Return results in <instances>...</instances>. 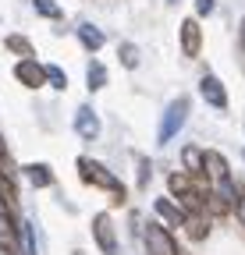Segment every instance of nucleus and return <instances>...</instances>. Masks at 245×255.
<instances>
[{
    "instance_id": "obj_8",
    "label": "nucleus",
    "mask_w": 245,
    "mask_h": 255,
    "mask_svg": "<svg viewBox=\"0 0 245 255\" xmlns=\"http://www.w3.org/2000/svg\"><path fill=\"white\" fill-rule=\"evenodd\" d=\"M0 252H4V255H18V223L11 220L7 209H0Z\"/></svg>"
},
{
    "instance_id": "obj_18",
    "label": "nucleus",
    "mask_w": 245,
    "mask_h": 255,
    "mask_svg": "<svg viewBox=\"0 0 245 255\" xmlns=\"http://www.w3.org/2000/svg\"><path fill=\"white\" fill-rule=\"evenodd\" d=\"M167 188H171L174 199H181V195L192 188V174H171V177H167Z\"/></svg>"
},
{
    "instance_id": "obj_10",
    "label": "nucleus",
    "mask_w": 245,
    "mask_h": 255,
    "mask_svg": "<svg viewBox=\"0 0 245 255\" xmlns=\"http://www.w3.org/2000/svg\"><path fill=\"white\" fill-rule=\"evenodd\" d=\"M153 209H157V216L164 220L167 231H171V227H185V213H181L171 199H157V202H153Z\"/></svg>"
},
{
    "instance_id": "obj_4",
    "label": "nucleus",
    "mask_w": 245,
    "mask_h": 255,
    "mask_svg": "<svg viewBox=\"0 0 245 255\" xmlns=\"http://www.w3.org/2000/svg\"><path fill=\"white\" fill-rule=\"evenodd\" d=\"M93 238H96V245H100L103 255H121V245H117V234H114V223H110L107 213H100V216L93 220Z\"/></svg>"
},
{
    "instance_id": "obj_14",
    "label": "nucleus",
    "mask_w": 245,
    "mask_h": 255,
    "mask_svg": "<svg viewBox=\"0 0 245 255\" xmlns=\"http://www.w3.org/2000/svg\"><path fill=\"white\" fill-rule=\"evenodd\" d=\"M25 177L32 181V188H50V184H53V174H50L46 163H28V167H25Z\"/></svg>"
},
{
    "instance_id": "obj_20",
    "label": "nucleus",
    "mask_w": 245,
    "mask_h": 255,
    "mask_svg": "<svg viewBox=\"0 0 245 255\" xmlns=\"http://www.w3.org/2000/svg\"><path fill=\"white\" fill-rule=\"evenodd\" d=\"M18 238H21V245H18V252H21V255H36V241H32V223H18Z\"/></svg>"
},
{
    "instance_id": "obj_6",
    "label": "nucleus",
    "mask_w": 245,
    "mask_h": 255,
    "mask_svg": "<svg viewBox=\"0 0 245 255\" xmlns=\"http://www.w3.org/2000/svg\"><path fill=\"white\" fill-rule=\"evenodd\" d=\"M199 50H203V25L196 18H185L181 21V53L199 57Z\"/></svg>"
},
{
    "instance_id": "obj_30",
    "label": "nucleus",
    "mask_w": 245,
    "mask_h": 255,
    "mask_svg": "<svg viewBox=\"0 0 245 255\" xmlns=\"http://www.w3.org/2000/svg\"><path fill=\"white\" fill-rule=\"evenodd\" d=\"M167 4H178V0H167Z\"/></svg>"
},
{
    "instance_id": "obj_16",
    "label": "nucleus",
    "mask_w": 245,
    "mask_h": 255,
    "mask_svg": "<svg viewBox=\"0 0 245 255\" xmlns=\"http://www.w3.org/2000/svg\"><path fill=\"white\" fill-rule=\"evenodd\" d=\"M181 163H185V174H203V149L185 145L181 149Z\"/></svg>"
},
{
    "instance_id": "obj_26",
    "label": "nucleus",
    "mask_w": 245,
    "mask_h": 255,
    "mask_svg": "<svg viewBox=\"0 0 245 255\" xmlns=\"http://www.w3.org/2000/svg\"><path fill=\"white\" fill-rule=\"evenodd\" d=\"M196 11L199 14H213V0H196Z\"/></svg>"
},
{
    "instance_id": "obj_23",
    "label": "nucleus",
    "mask_w": 245,
    "mask_h": 255,
    "mask_svg": "<svg viewBox=\"0 0 245 255\" xmlns=\"http://www.w3.org/2000/svg\"><path fill=\"white\" fill-rule=\"evenodd\" d=\"M36 4V11L43 14V18H60V7H57V0H32Z\"/></svg>"
},
{
    "instance_id": "obj_28",
    "label": "nucleus",
    "mask_w": 245,
    "mask_h": 255,
    "mask_svg": "<svg viewBox=\"0 0 245 255\" xmlns=\"http://www.w3.org/2000/svg\"><path fill=\"white\" fill-rule=\"evenodd\" d=\"M7 163V145H4V138H0V167Z\"/></svg>"
},
{
    "instance_id": "obj_13",
    "label": "nucleus",
    "mask_w": 245,
    "mask_h": 255,
    "mask_svg": "<svg viewBox=\"0 0 245 255\" xmlns=\"http://www.w3.org/2000/svg\"><path fill=\"white\" fill-rule=\"evenodd\" d=\"M185 234L192 241H203L210 234V216L206 213H196V216H185Z\"/></svg>"
},
{
    "instance_id": "obj_1",
    "label": "nucleus",
    "mask_w": 245,
    "mask_h": 255,
    "mask_svg": "<svg viewBox=\"0 0 245 255\" xmlns=\"http://www.w3.org/2000/svg\"><path fill=\"white\" fill-rule=\"evenodd\" d=\"M78 177L85 181V184H96V188H103V191H110L114 195V202H125V184H121L103 163H96V159H89V156H78Z\"/></svg>"
},
{
    "instance_id": "obj_5",
    "label": "nucleus",
    "mask_w": 245,
    "mask_h": 255,
    "mask_svg": "<svg viewBox=\"0 0 245 255\" xmlns=\"http://www.w3.org/2000/svg\"><path fill=\"white\" fill-rule=\"evenodd\" d=\"M14 78L25 85V89H43L46 85V71H43V64L32 60V57H25L14 64Z\"/></svg>"
},
{
    "instance_id": "obj_27",
    "label": "nucleus",
    "mask_w": 245,
    "mask_h": 255,
    "mask_svg": "<svg viewBox=\"0 0 245 255\" xmlns=\"http://www.w3.org/2000/svg\"><path fill=\"white\" fill-rule=\"evenodd\" d=\"M235 213H238V220H242V227H245V195H238V202H235Z\"/></svg>"
},
{
    "instance_id": "obj_25",
    "label": "nucleus",
    "mask_w": 245,
    "mask_h": 255,
    "mask_svg": "<svg viewBox=\"0 0 245 255\" xmlns=\"http://www.w3.org/2000/svg\"><path fill=\"white\" fill-rule=\"evenodd\" d=\"M146 181H149V159L139 156V184H146Z\"/></svg>"
},
{
    "instance_id": "obj_7",
    "label": "nucleus",
    "mask_w": 245,
    "mask_h": 255,
    "mask_svg": "<svg viewBox=\"0 0 245 255\" xmlns=\"http://www.w3.org/2000/svg\"><path fill=\"white\" fill-rule=\"evenodd\" d=\"M75 131H78L85 142H93V138L100 135V117H96L93 107H78V110H75Z\"/></svg>"
},
{
    "instance_id": "obj_3",
    "label": "nucleus",
    "mask_w": 245,
    "mask_h": 255,
    "mask_svg": "<svg viewBox=\"0 0 245 255\" xmlns=\"http://www.w3.org/2000/svg\"><path fill=\"white\" fill-rule=\"evenodd\" d=\"M146 252L149 255H178V241L164 223H146Z\"/></svg>"
},
{
    "instance_id": "obj_9",
    "label": "nucleus",
    "mask_w": 245,
    "mask_h": 255,
    "mask_svg": "<svg viewBox=\"0 0 245 255\" xmlns=\"http://www.w3.org/2000/svg\"><path fill=\"white\" fill-rule=\"evenodd\" d=\"M199 92H203V100H206L210 107H217V110H228V89L221 85V78L206 75V78L199 82Z\"/></svg>"
},
{
    "instance_id": "obj_15",
    "label": "nucleus",
    "mask_w": 245,
    "mask_h": 255,
    "mask_svg": "<svg viewBox=\"0 0 245 255\" xmlns=\"http://www.w3.org/2000/svg\"><path fill=\"white\" fill-rule=\"evenodd\" d=\"M178 202H181L178 209L185 213V216H196V213H203V191H199V188L192 184V188H189V191H185V195H181Z\"/></svg>"
},
{
    "instance_id": "obj_22",
    "label": "nucleus",
    "mask_w": 245,
    "mask_h": 255,
    "mask_svg": "<svg viewBox=\"0 0 245 255\" xmlns=\"http://www.w3.org/2000/svg\"><path fill=\"white\" fill-rule=\"evenodd\" d=\"M43 71H46V82H50V85H53L57 92H64V89H68V75H64V71H60V68H57V64H46V68H43Z\"/></svg>"
},
{
    "instance_id": "obj_21",
    "label": "nucleus",
    "mask_w": 245,
    "mask_h": 255,
    "mask_svg": "<svg viewBox=\"0 0 245 255\" xmlns=\"http://www.w3.org/2000/svg\"><path fill=\"white\" fill-rule=\"evenodd\" d=\"M103 85H107V68H103L100 60H93V64H89V89L100 92Z\"/></svg>"
},
{
    "instance_id": "obj_29",
    "label": "nucleus",
    "mask_w": 245,
    "mask_h": 255,
    "mask_svg": "<svg viewBox=\"0 0 245 255\" xmlns=\"http://www.w3.org/2000/svg\"><path fill=\"white\" fill-rule=\"evenodd\" d=\"M242 46H245V18H242Z\"/></svg>"
},
{
    "instance_id": "obj_19",
    "label": "nucleus",
    "mask_w": 245,
    "mask_h": 255,
    "mask_svg": "<svg viewBox=\"0 0 245 255\" xmlns=\"http://www.w3.org/2000/svg\"><path fill=\"white\" fill-rule=\"evenodd\" d=\"M14 199H18V191H14V181L0 170V202H4V209H11L14 206Z\"/></svg>"
},
{
    "instance_id": "obj_2",
    "label": "nucleus",
    "mask_w": 245,
    "mask_h": 255,
    "mask_svg": "<svg viewBox=\"0 0 245 255\" xmlns=\"http://www.w3.org/2000/svg\"><path fill=\"white\" fill-rule=\"evenodd\" d=\"M189 110H192L189 96H178V100H171V107L164 110V121H160V131H157V138H160V142H171V138L181 131V128H185Z\"/></svg>"
},
{
    "instance_id": "obj_11",
    "label": "nucleus",
    "mask_w": 245,
    "mask_h": 255,
    "mask_svg": "<svg viewBox=\"0 0 245 255\" xmlns=\"http://www.w3.org/2000/svg\"><path fill=\"white\" fill-rule=\"evenodd\" d=\"M203 174L206 177H213V181H224L228 177V159L221 156V152H203Z\"/></svg>"
},
{
    "instance_id": "obj_24",
    "label": "nucleus",
    "mask_w": 245,
    "mask_h": 255,
    "mask_svg": "<svg viewBox=\"0 0 245 255\" xmlns=\"http://www.w3.org/2000/svg\"><path fill=\"white\" fill-rule=\"evenodd\" d=\"M121 64H125V68H135L139 64V50L132 43H121Z\"/></svg>"
},
{
    "instance_id": "obj_17",
    "label": "nucleus",
    "mask_w": 245,
    "mask_h": 255,
    "mask_svg": "<svg viewBox=\"0 0 245 255\" xmlns=\"http://www.w3.org/2000/svg\"><path fill=\"white\" fill-rule=\"evenodd\" d=\"M4 43H7V50H11V53H18L21 60H25V57H36V50H32V43H28L25 36H7Z\"/></svg>"
},
{
    "instance_id": "obj_12",
    "label": "nucleus",
    "mask_w": 245,
    "mask_h": 255,
    "mask_svg": "<svg viewBox=\"0 0 245 255\" xmlns=\"http://www.w3.org/2000/svg\"><path fill=\"white\" fill-rule=\"evenodd\" d=\"M78 39H82V46H85V50H100V46L107 43V36H103L96 25H89V21H82V25H78Z\"/></svg>"
}]
</instances>
